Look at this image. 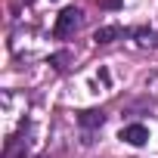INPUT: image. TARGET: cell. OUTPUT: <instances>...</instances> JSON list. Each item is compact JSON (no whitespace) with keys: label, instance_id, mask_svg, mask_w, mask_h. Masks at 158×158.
<instances>
[{"label":"cell","instance_id":"277c9868","mask_svg":"<svg viewBox=\"0 0 158 158\" xmlns=\"http://www.w3.org/2000/svg\"><path fill=\"white\" fill-rule=\"evenodd\" d=\"M121 34H124V31H121L118 25H106V28H99V31L93 34V40H96V44H112V40H118Z\"/></svg>","mask_w":158,"mask_h":158},{"label":"cell","instance_id":"6da1fadb","mask_svg":"<svg viewBox=\"0 0 158 158\" xmlns=\"http://www.w3.org/2000/svg\"><path fill=\"white\" fill-rule=\"evenodd\" d=\"M81 22H84V13H81V10H77V6H65V10L56 16L53 34H56L59 40H65V37H71L77 28H81Z\"/></svg>","mask_w":158,"mask_h":158},{"label":"cell","instance_id":"5b68a950","mask_svg":"<svg viewBox=\"0 0 158 158\" xmlns=\"http://www.w3.org/2000/svg\"><path fill=\"white\" fill-rule=\"evenodd\" d=\"M62 62H68V53H59V56H53V59H50V65H56V68H59V71H62V68H65V65H62Z\"/></svg>","mask_w":158,"mask_h":158},{"label":"cell","instance_id":"3957f363","mask_svg":"<svg viewBox=\"0 0 158 158\" xmlns=\"http://www.w3.org/2000/svg\"><path fill=\"white\" fill-rule=\"evenodd\" d=\"M77 124H81V127H87V130H93V127H102V124H106V112H99V109L81 112V115H77Z\"/></svg>","mask_w":158,"mask_h":158},{"label":"cell","instance_id":"8992f818","mask_svg":"<svg viewBox=\"0 0 158 158\" xmlns=\"http://www.w3.org/2000/svg\"><path fill=\"white\" fill-rule=\"evenodd\" d=\"M22 3H34V0H22Z\"/></svg>","mask_w":158,"mask_h":158},{"label":"cell","instance_id":"7a4b0ae2","mask_svg":"<svg viewBox=\"0 0 158 158\" xmlns=\"http://www.w3.org/2000/svg\"><path fill=\"white\" fill-rule=\"evenodd\" d=\"M121 139L130 143V146H146V143H149V130H146L143 124H127V127L121 130Z\"/></svg>","mask_w":158,"mask_h":158}]
</instances>
